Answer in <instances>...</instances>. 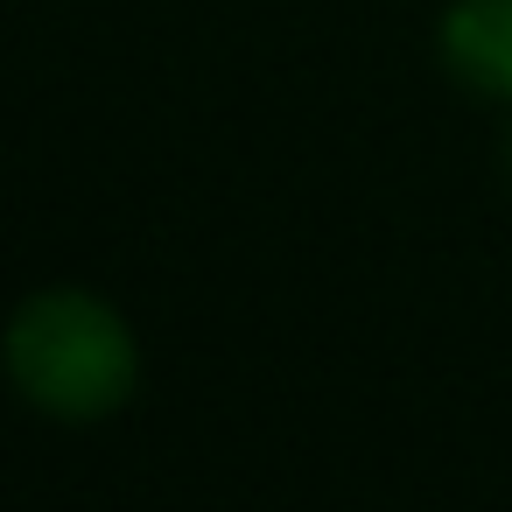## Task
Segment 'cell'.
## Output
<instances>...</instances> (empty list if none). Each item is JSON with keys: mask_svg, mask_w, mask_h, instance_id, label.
Wrapping results in <instances>:
<instances>
[{"mask_svg": "<svg viewBox=\"0 0 512 512\" xmlns=\"http://www.w3.org/2000/svg\"><path fill=\"white\" fill-rule=\"evenodd\" d=\"M435 64L484 106H512V0H449L435 15Z\"/></svg>", "mask_w": 512, "mask_h": 512, "instance_id": "obj_2", "label": "cell"}, {"mask_svg": "<svg viewBox=\"0 0 512 512\" xmlns=\"http://www.w3.org/2000/svg\"><path fill=\"white\" fill-rule=\"evenodd\" d=\"M0 372L29 414L99 428L141 393V337L113 295L85 281H43L0 323Z\"/></svg>", "mask_w": 512, "mask_h": 512, "instance_id": "obj_1", "label": "cell"}, {"mask_svg": "<svg viewBox=\"0 0 512 512\" xmlns=\"http://www.w3.org/2000/svg\"><path fill=\"white\" fill-rule=\"evenodd\" d=\"M505 162H512V141H505Z\"/></svg>", "mask_w": 512, "mask_h": 512, "instance_id": "obj_3", "label": "cell"}]
</instances>
